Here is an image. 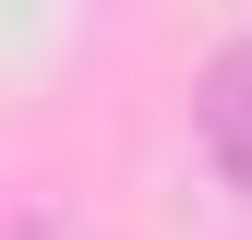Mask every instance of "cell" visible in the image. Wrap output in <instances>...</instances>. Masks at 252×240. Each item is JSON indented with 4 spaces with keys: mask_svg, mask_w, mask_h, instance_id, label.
<instances>
[{
    "mask_svg": "<svg viewBox=\"0 0 252 240\" xmlns=\"http://www.w3.org/2000/svg\"><path fill=\"white\" fill-rule=\"evenodd\" d=\"M192 120H204V156L228 168V192H252V36L204 60V96H192Z\"/></svg>",
    "mask_w": 252,
    "mask_h": 240,
    "instance_id": "1",
    "label": "cell"
},
{
    "mask_svg": "<svg viewBox=\"0 0 252 240\" xmlns=\"http://www.w3.org/2000/svg\"><path fill=\"white\" fill-rule=\"evenodd\" d=\"M0 240H60V228H48V216H12V228H0Z\"/></svg>",
    "mask_w": 252,
    "mask_h": 240,
    "instance_id": "2",
    "label": "cell"
}]
</instances>
